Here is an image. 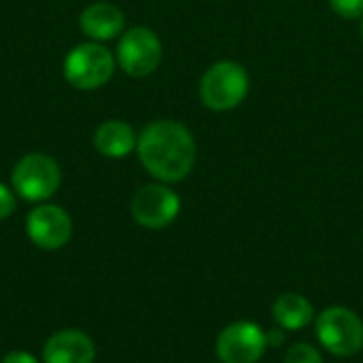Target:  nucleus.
Listing matches in <instances>:
<instances>
[{
  "mask_svg": "<svg viewBox=\"0 0 363 363\" xmlns=\"http://www.w3.org/2000/svg\"><path fill=\"white\" fill-rule=\"evenodd\" d=\"M96 347L81 330L55 332L43 347V363H94Z\"/></svg>",
  "mask_w": 363,
  "mask_h": 363,
  "instance_id": "9d476101",
  "label": "nucleus"
},
{
  "mask_svg": "<svg viewBox=\"0 0 363 363\" xmlns=\"http://www.w3.org/2000/svg\"><path fill=\"white\" fill-rule=\"evenodd\" d=\"M2 363H40L34 355L26 353V351H11L2 357Z\"/></svg>",
  "mask_w": 363,
  "mask_h": 363,
  "instance_id": "f3484780",
  "label": "nucleus"
},
{
  "mask_svg": "<svg viewBox=\"0 0 363 363\" xmlns=\"http://www.w3.org/2000/svg\"><path fill=\"white\" fill-rule=\"evenodd\" d=\"M136 153L143 168L160 183H179L196 166V138L174 119H157L138 134Z\"/></svg>",
  "mask_w": 363,
  "mask_h": 363,
  "instance_id": "f257e3e1",
  "label": "nucleus"
},
{
  "mask_svg": "<svg viewBox=\"0 0 363 363\" xmlns=\"http://www.w3.org/2000/svg\"><path fill=\"white\" fill-rule=\"evenodd\" d=\"M266 340H268V349H270V347H277V345H283V342H285V332H283L281 328L268 330V332H266Z\"/></svg>",
  "mask_w": 363,
  "mask_h": 363,
  "instance_id": "a211bd4d",
  "label": "nucleus"
},
{
  "mask_svg": "<svg viewBox=\"0 0 363 363\" xmlns=\"http://www.w3.org/2000/svg\"><path fill=\"white\" fill-rule=\"evenodd\" d=\"M28 238L45 251L62 249L72 236V221L62 206L40 204L26 217Z\"/></svg>",
  "mask_w": 363,
  "mask_h": 363,
  "instance_id": "1a4fd4ad",
  "label": "nucleus"
},
{
  "mask_svg": "<svg viewBox=\"0 0 363 363\" xmlns=\"http://www.w3.org/2000/svg\"><path fill=\"white\" fill-rule=\"evenodd\" d=\"M315 332L325 351L336 357H353L363 349L362 317L347 306H330L315 317Z\"/></svg>",
  "mask_w": 363,
  "mask_h": 363,
  "instance_id": "7ed1b4c3",
  "label": "nucleus"
},
{
  "mask_svg": "<svg viewBox=\"0 0 363 363\" xmlns=\"http://www.w3.org/2000/svg\"><path fill=\"white\" fill-rule=\"evenodd\" d=\"M164 49L160 36L145 26H134L125 30L117 45V64L119 68L134 79L149 77L157 70Z\"/></svg>",
  "mask_w": 363,
  "mask_h": 363,
  "instance_id": "423d86ee",
  "label": "nucleus"
},
{
  "mask_svg": "<svg viewBox=\"0 0 363 363\" xmlns=\"http://www.w3.org/2000/svg\"><path fill=\"white\" fill-rule=\"evenodd\" d=\"M115 72V55L100 43H81L64 60V79L83 91L100 89Z\"/></svg>",
  "mask_w": 363,
  "mask_h": 363,
  "instance_id": "20e7f679",
  "label": "nucleus"
},
{
  "mask_svg": "<svg viewBox=\"0 0 363 363\" xmlns=\"http://www.w3.org/2000/svg\"><path fill=\"white\" fill-rule=\"evenodd\" d=\"M79 26H81L83 34H87L96 43L113 40L119 34H123L125 15L113 2H94L81 13Z\"/></svg>",
  "mask_w": 363,
  "mask_h": 363,
  "instance_id": "9b49d317",
  "label": "nucleus"
},
{
  "mask_svg": "<svg viewBox=\"0 0 363 363\" xmlns=\"http://www.w3.org/2000/svg\"><path fill=\"white\" fill-rule=\"evenodd\" d=\"M249 72L234 60H221L206 68L200 79V100L206 108L228 113L240 106L249 96Z\"/></svg>",
  "mask_w": 363,
  "mask_h": 363,
  "instance_id": "f03ea898",
  "label": "nucleus"
},
{
  "mask_svg": "<svg viewBox=\"0 0 363 363\" xmlns=\"http://www.w3.org/2000/svg\"><path fill=\"white\" fill-rule=\"evenodd\" d=\"M285 363H325L317 347L308 342H296L285 353Z\"/></svg>",
  "mask_w": 363,
  "mask_h": 363,
  "instance_id": "4468645a",
  "label": "nucleus"
},
{
  "mask_svg": "<svg viewBox=\"0 0 363 363\" xmlns=\"http://www.w3.org/2000/svg\"><path fill=\"white\" fill-rule=\"evenodd\" d=\"M15 191L11 187H6L4 183H0V221L9 219L15 213Z\"/></svg>",
  "mask_w": 363,
  "mask_h": 363,
  "instance_id": "dca6fc26",
  "label": "nucleus"
},
{
  "mask_svg": "<svg viewBox=\"0 0 363 363\" xmlns=\"http://www.w3.org/2000/svg\"><path fill=\"white\" fill-rule=\"evenodd\" d=\"M11 183L21 200L45 202L57 191L62 183V170L53 157L45 153H28L15 164Z\"/></svg>",
  "mask_w": 363,
  "mask_h": 363,
  "instance_id": "39448f33",
  "label": "nucleus"
},
{
  "mask_svg": "<svg viewBox=\"0 0 363 363\" xmlns=\"http://www.w3.org/2000/svg\"><path fill=\"white\" fill-rule=\"evenodd\" d=\"M217 357L221 363H257L266 349V332L253 321H236L217 336Z\"/></svg>",
  "mask_w": 363,
  "mask_h": 363,
  "instance_id": "6e6552de",
  "label": "nucleus"
},
{
  "mask_svg": "<svg viewBox=\"0 0 363 363\" xmlns=\"http://www.w3.org/2000/svg\"><path fill=\"white\" fill-rule=\"evenodd\" d=\"M138 143V134L134 128L121 119H108L100 123L94 132V147L100 155L111 160L128 157Z\"/></svg>",
  "mask_w": 363,
  "mask_h": 363,
  "instance_id": "f8f14e48",
  "label": "nucleus"
},
{
  "mask_svg": "<svg viewBox=\"0 0 363 363\" xmlns=\"http://www.w3.org/2000/svg\"><path fill=\"white\" fill-rule=\"evenodd\" d=\"M130 211L138 225L147 230H164L179 217L181 198L166 183H149L132 196Z\"/></svg>",
  "mask_w": 363,
  "mask_h": 363,
  "instance_id": "0eeeda50",
  "label": "nucleus"
},
{
  "mask_svg": "<svg viewBox=\"0 0 363 363\" xmlns=\"http://www.w3.org/2000/svg\"><path fill=\"white\" fill-rule=\"evenodd\" d=\"M362 38H363V17H362Z\"/></svg>",
  "mask_w": 363,
  "mask_h": 363,
  "instance_id": "6ab92c4d",
  "label": "nucleus"
},
{
  "mask_svg": "<svg viewBox=\"0 0 363 363\" xmlns=\"http://www.w3.org/2000/svg\"><path fill=\"white\" fill-rule=\"evenodd\" d=\"M332 11L342 19H362L363 0H328Z\"/></svg>",
  "mask_w": 363,
  "mask_h": 363,
  "instance_id": "2eb2a0df",
  "label": "nucleus"
},
{
  "mask_svg": "<svg viewBox=\"0 0 363 363\" xmlns=\"http://www.w3.org/2000/svg\"><path fill=\"white\" fill-rule=\"evenodd\" d=\"M272 319L281 330L298 332L313 323L315 319V306L296 291H285L272 302Z\"/></svg>",
  "mask_w": 363,
  "mask_h": 363,
  "instance_id": "ddd939ff",
  "label": "nucleus"
}]
</instances>
